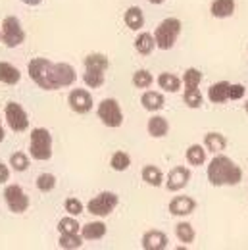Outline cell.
<instances>
[{
  "label": "cell",
  "mask_w": 248,
  "mask_h": 250,
  "mask_svg": "<svg viewBox=\"0 0 248 250\" xmlns=\"http://www.w3.org/2000/svg\"><path fill=\"white\" fill-rule=\"evenodd\" d=\"M208 181L214 187H235L243 181V169L225 154H214L208 166Z\"/></svg>",
  "instance_id": "cell-1"
},
{
  "label": "cell",
  "mask_w": 248,
  "mask_h": 250,
  "mask_svg": "<svg viewBox=\"0 0 248 250\" xmlns=\"http://www.w3.org/2000/svg\"><path fill=\"white\" fill-rule=\"evenodd\" d=\"M27 71L29 77L35 81L37 87H41L42 91H56L58 87V79H56V63L46 60V58H33L27 63Z\"/></svg>",
  "instance_id": "cell-2"
},
{
  "label": "cell",
  "mask_w": 248,
  "mask_h": 250,
  "mask_svg": "<svg viewBox=\"0 0 248 250\" xmlns=\"http://www.w3.org/2000/svg\"><path fill=\"white\" fill-rule=\"evenodd\" d=\"M181 29H183V23L181 20L177 18H165L154 31V41L156 46L160 50H171L181 35Z\"/></svg>",
  "instance_id": "cell-3"
},
{
  "label": "cell",
  "mask_w": 248,
  "mask_h": 250,
  "mask_svg": "<svg viewBox=\"0 0 248 250\" xmlns=\"http://www.w3.org/2000/svg\"><path fill=\"white\" fill-rule=\"evenodd\" d=\"M29 154L33 160L46 162L52 158V135L44 127H37L31 131L29 139Z\"/></svg>",
  "instance_id": "cell-4"
},
{
  "label": "cell",
  "mask_w": 248,
  "mask_h": 250,
  "mask_svg": "<svg viewBox=\"0 0 248 250\" xmlns=\"http://www.w3.org/2000/svg\"><path fill=\"white\" fill-rule=\"evenodd\" d=\"M118 204H120V196L112 190H104L89 200L87 210H89V214H93L96 218H106L116 210Z\"/></svg>",
  "instance_id": "cell-5"
},
{
  "label": "cell",
  "mask_w": 248,
  "mask_h": 250,
  "mask_svg": "<svg viewBox=\"0 0 248 250\" xmlns=\"http://www.w3.org/2000/svg\"><path fill=\"white\" fill-rule=\"evenodd\" d=\"M96 114H98V120L106 127H120L124 124V112H122V106L116 98H104L98 108H96Z\"/></svg>",
  "instance_id": "cell-6"
},
{
  "label": "cell",
  "mask_w": 248,
  "mask_h": 250,
  "mask_svg": "<svg viewBox=\"0 0 248 250\" xmlns=\"http://www.w3.org/2000/svg\"><path fill=\"white\" fill-rule=\"evenodd\" d=\"M0 29H2V42L8 48H16V46H21L25 42V31L21 27V21L16 16L4 18Z\"/></svg>",
  "instance_id": "cell-7"
},
{
  "label": "cell",
  "mask_w": 248,
  "mask_h": 250,
  "mask_svg": "<svg viewBox=\"0 0 248 250\" xmlns=\"http://www.w3.org/2000/svg\"><path fill=\"white\" fill-rule=\"evenodd\" d=\"M4 118H6V124L8 127L14 131V133H23L29 129V116L25 112V108L20 104V102H14L10 100L4 108Z\"/></svg>",
  "instance_id": "cell-8"
},
{
  "label": "cell",
  "mask_w": 248,
  "mask_h": 250,
  "mask_svg": "<svg viewBox=\"0 0 248 250\" xmlns=\"http://www.w3.org/2000/svg\"><path fill=\"white\" fill-rule=\"evenodd\" d=\"M4 200H6L8 210L14 212V214H23L31 206V200H29L27 192L20 185H8L4 188Z\"/></svg>",
  "instance_id": "cell-9"
},
{
  "label": "cell",
  "mask_w": 248,
  "mask_h": 250,
  "mask_svg": "<svg viewBox=\"0 0 248 250\" xmlns=\"http://www.w3.org/2000/svg\"><path fill=\"white\" fill-rule=\"evenodd\" d=\"M190 177H192V173H190L188 167L177 166V167H173V169L167 173V177L164 179V185H165V188H167L169 192H177V190H181V188H185L186 185H188Z\"/></svg>",
  "instance_id": "cell-10"
},
{
  "label": "cell",
  "mask_w": 248,
  "mask_h": 250,
  "mask_svg": "<svg viewBox=\"0 0 248 250\" xmlns=\"http://www.w3.org/2000/svg\"><path fill=\"white\" fill-rule=\"evenodd\" d=\"M67 104L75 114H89L93 110V96L85 89H73L67 96Z\"/></svg>",
  "instance_id": "cell-11"
},
{
  "label": "cell",
  "mask_w": 248,
  "mask_h": 250,
  "mask_svg": "<svg viewBox=\"0 0 248 250\" xmlns=\"http://www.w3.org/2000/svg\"><path fill=\"white\" fill-rule=\"evenodd\" d=\"M194 210H196V200L190 198V196H175L169 202V214L179 216V218L190 216Z\"/></svg>",
  "instance_id": "cell-12"
},
{
  "label": "cell",
  "mask_w": 248,
  "mask_h": 250,
  "mask_svg": "<svg viewBox=\"0 0 248 250\" xmlns=\"http://www.w3.org/2000/svg\"><path fill=\"white\" fill-rule=\"evenodd\" d=\"M167 245H169V239L164 231L152 229L143 235V249L145 250H164L167 249Z\"/></svg>",
  "instance_id": "cell-13"
},
{
  "label": "cell",
  "mask_w": 248,
  "mask_h": 250,
  "mask_svg": "<svg viewBox=\"0 0 248 250\" xmlns=\"http://www.w3.org/2000/svg\"><path fill=\"white\" fill-rule=\"evenodd\" d=\"M106 231H108V227L104 221H91L81 227V237H83V241H100V239H104Z\"/></svg>",
  "instance_id": "cell-14"
},
{
  "label": "cell",
  "mask_w": 248,
  "mask_h": 250,
  "mask_svg": "<svg viewBox=\"0 0 248 250\" xmlns=\"http://www.w3.org/2000/svg\"><path fill=\"white\" fill-rule=\"evenodd\" d=\"M141 104L148 112H160L165 106V98H164V94L158 93V91H146L141 96Z\"/></svg>",
  "instance_id": "cell-15"
},
{
  "label": "cell",
  "mask_w": 248,
  "mask_h": 250,
  "mask_svg": "<svg viewBox=\"0 0 248 250\" xmlns=\"http://www.w3.org/2000/svg\"><path fill=\"white\" fill-rule=\"evenodd\" d=\"M124 20H125V25H127L131 31H139V29L145 27V14H143V10H141L139 6L127 8Z\"/></svg>",
  "instance_id": "cell-16"
},
{
  "label": "cell",
  "mask_w": 248,
  "mask_h": 250,
  "mask_svg": "<svg viewBox=\"0 0 248 250\" xmlns=\"http://www.w3.org/2000/svg\"><path fill=\"white\" fill-rule=\"evenodd\" d=\"M146 129H148V135L152 139H164L169 133V122L165 118H162V116H152L148 120Z\"/></svg>",
  "instance_id": "cell-17"
},
{
  "label": "cell",
  "mask_w": 248,
  "mask_h": 250,
  "mask_svg": "<svg viewBox=\"0 0 248 250\" xmlns=\"http://www.w3.org/2000/svg\"><path fill=\"white\" fill-rule=\"evenodd\" d=\"M75 77H77V73H75V69H73L71 63H65V62L56 63V79H58V87L60 89L73 85Z\"/></svg>",
  "instance_id": "cell-18"
},
{
  "label": "cell",
  "mask_w": 248,
  "mask_h": 250,
  "mask_svg": "<svg viewBox=\"0 0 248 250\" xmlns=\"http://www.w3.org/2000/svg\"><path fill=\"white\" fill-rule=\"evenodd\" d=\"M210 14L217 20L231 18L235 14V0H214L210 6Z\"/></svg>",
  "instance_id": "cell-19"
},
{
  "label": "cell",
  "mask_w": 248,
  "mask_h": 250,
  "mask_svg": "<svg viewBox=\"0 0 248 250\" xmlns=\"http://www.w3.org/2000/svg\"><path fill=\"white\" fill-rule=\"evenodd\" d=\"M21 81V71L8 62H0V83L4 85H18Z\"/></svg>",
  "instance_id": "cell-20"
},
{
  "label": "cell",
  "mask_w": 248,
  "mask_h": 250,
  "mask_svg": "<svg viewBox=\"0 0 248 250\" xmlns=\"http://www.w3.org/2000/svg\"><path fill=\"white\" fill-rule=\"evenodd\" d=\"M229 85L227 81H219V83H214L210 89H208V98L212 104H223L229 100Z\"/></svg>",
  "instance_id": "cell-21"
},
{
  "label": "cell",
  "mask_w": 248,
  "mask_h": 250,
  "mask_svg": "<svg viewBox=\"0 0 248 250\" xmlns=\"http://www.w3.org/2000/svg\"><path fill=\"white\" fill-rule=\"evenodd\" d=\"M225 146H227V139L221 135V133H208L206 137H204V148H206V152H214V154H219V152H223L225 150Z\"/></svg>",
  "instance_id": "cell-22"
},
{
  "label": "cell",
  "mask_w": 248,
  "mask_h": 250,
  "mask_svg": "<svg viewBox=\"0 0 248 250\" xmlns=\"http://www.w3.org/2000/svg\"><path fill=\"white\" fill-rule=\"evenodd\" d=\"M158 85L160 89H164L165 93H177L181 89V79L169 71H164L158 75Z\"/></svg>",
  "instance_id": "cell-23"
},
{
  "label": "cell",
  "mask_w": 248,
  "mask_h": 250,
  "mask_svg": "<svg viewBox=\"0 0 248 250\" xmlns=\"http://www.w3.org/2000/svg\"><path fill=\"white\" fill-rule=\"evenodd\" d=\"M154 46H156L154 35H150V33H139V35H137V39H135V48H137L139 54L148 56V54L154 50Z\"/></svg>",
  "instance_id": "cell-24"
},
{
  "label": "cell",
  "mask_w": 248,
  "mask_h": 250,
  "mask_svg": "<svg viewBox=\"0 0 248 250\" xmlns=\"http://www.w3.org/2000/svg\"><path fill=\"white\" fill-rule=\"evenodd\" d=\"M143 181L150 187H160V185H164V173L156 166H145L143 167Z\"/></svg>",
  "instance_id": "cell-25"
},
{
  "label": "cell",
  "mask_w": 248,
  "mask_h": 250,
  "mask_svg": "<svg viewBox=\"0 0 248 250\" xmlns=\"http://www.w3.org/2000/svg\"><path fill=\"white\" fill-rule=\"evenodd\" d=\"M58 247L65 250H75L83 247V237L79 233H60Z\"/></svg>",
  "instance_id": "cell-26"
},
{
  "label": "cell",
  "mask_w": 248,
  "mask_h": 250,
  "mask_svg": "<svg viewBox=\"0 0 248 250\" xmlns=\"http://www.w3.org/2000/svg\"><path fill=\"white\" fill-rule=\"evenodd\" d=\"M175 235H177V239H179L181 243H185V245L194 243V239H196L194 227H192L188 221H179V223L175 225Z\"/></svg>",
  "instance_id": "cell-27"
},
{
  "label": "cell",
  "mask_w": 248,
  "mask_h": 250,
  "mask_svg": "<svg viewBox=\"0 0 248 250\" xmlns=\"http://www.w3.org/2000/svg\"><path fill=\"white\" fill-rule=\"evenodd\" d=\"M83 63H85V69H100V71H106V69L110 67V60H108L104 54H100V52L89 54Z\"/></svg>",
  "instance_id": "cell-28"
},
{
  "label": "cell",
  "mask_w": 248,
  "mask_h": 250,
  "mask_svg": "<svg viewBox=\"0 0 248 250\" xmlns=\"http://www.w3.org/2000/svg\"><path fill=\"white\" fill-rule=\"evenodd\" d=\"M83 81L89 89H100L104 85L106 77H104V71H100V69H85Z\"/></svg>",
  "instance_id": "cell-29"
},
{
  "label": "cell",
  "mask_w": 248,
  "mask_h": 250,
  "mask_svg": "<svg viewBox=\"0 0 248 250\" xmlns=\"http://www.w3.org/2000/svg\"><path fill=\"white\" fill-rule=\"evenodd\" d=\"M186 162L190 166H202L206 164V148L200 145H190L186 148Z\"/></svg>",
  "instance_id": "cell-30"
},
{
  "label": "cell",
  "mask_w": 248,
  "mask_h": 250,
  "mask_svg": "<svg viewBox=\"0 0 248 250\" xmlns=\"http://www.w3.org/2000/svg\"><path fill=\"white\" fill-rule=\"evenodd\" d=\"M110 166L114 171H127L129 166H131V156L124 152V150H118L112 154V160H110Z\"/></svg>",
  "instance_id": "cell-31"
},
{
  "label": "cell",
  "mask_w": 248,
  "mask_h": 250,
  "mask_svg": "<svg viewBox=\"0 0 248 250\" xmlns=\"http://www.w3.org/2000/svg\"><path fill=\"white\" fill-rule=\"evenodd\" d=\"M152 81H154V77H152V73L148 69H137L133 73V85L137 89H148L152 85Z\"/></svg>",
  "instance_id": "cell-32"
},
{
  "label": "cell",
  "mask_w": 248,
  "mask_h": 250,
  "mask_svg": "<svg viewBox=\"0 0 248 250\" xmlns=\"http://www.w3.org/2000/svg\"><path fill=\"white\" fill-rule=\"evenodd\" d=\"M10 166H12L14 171L23 173V171H27V167H29V156H27L25 152H14V154L10 156Z\"/></svg>",
  "instance_id": "cell-33"
},
{
  "label": "cell",
  "mask_w": 248,
  "mask_h": 250,
  "mask_svg": "<svg viewBox=\"0 0 248 250\" xmlns=\"http://www.w3.org/2000/svg\"><path fill=\"white\" fill-rule=\"evenodd\" d=\"M200 81H202V71L196 67H188L183 75V83L186 89H198Z\"/></svg>",
  "instance_id": "cell-34"
},
{
  "label": "cell",
  "mask_w": 248,
  "mask_h": 250,
  "mask_svg": "<svg viewBox=\"0 0 248 250\" xmlns=\"http://www.w3.org/2000/svg\"><path fill=\"white\" fill-rule=\"evenodd\" d=\"M37 188H39L41 192H50V190H54V188H56V175H52V173H41V175L37 177Z\"/></svg>",
  "instance_id": "cell-35"
},
{
  "label": "cell",
  "mask_w": 248,
  "mask_h": 250,
  "mask_svg": "<svg viewBox=\"0 0 248 250\" xmlns=\"http://www.w3.org/2000/svg\"><path fill=\"white\" fill-rule=\"evenodd\" d=\"M183 102H185L188 108L196 110V108H200V106H202L204 98H202V94H200L198 89H186L185 94H183Z\"/></svg>",
  "instance_id": "cell-36"
},
{
  "label": "cell",
  "mask_w": 248,
  "mask_h": 250,
  "mask_svg": "<svg viewBox=\"0 0 248 250\" xmlns=\"http://www.w3.org/2000/svg\"><path fill=\"white\" fill-rule=\"evenodd\" d=\"M63 208H65V212L69 214V216H81L83 212H85V206H83V202L79 200V198H73V196H69V198H65V202H63Z\"/></svg>",
  "instance_id": "cell-37"
},
{
  "label": "cell",
  "mask_w": 248,
  "mask_h": 250,
  "mask_svg": "<svg viewBox=\"0 0 248 250\" xmlns=\"http://www.w3.org/2000/svg\"><path fill=\"white\" fill-rule=\"evenodd\" d=\"M81 225L77 223V219L73 216H67V218H62L58 221V231L60 233H79Z\"/></svg>",
  "instance_id": "cell-38"
},
{
  "label": "cell",
  "mask_w": 248,
  "mask_h": 250,
  "mask_svg": "<svg viewBox=\"0 0 248 250\" xmlns=\"http://www.w3.org/2000/svg\"><path fill=\"white\" fill-rule=\"evenodd\" d=\"M245 96V85H229V100H241Z\"/></svg>",
  "instance_id": "cell-39"
},
{
  "label": "cell",
  "mask_w": 248,
  "mask_h": 250,
  "mask_svg": "<svg viewBox=\"0 0 248 250\" xmlns=\"http://www.w3.org/2000/svg\"><path fill=\"white\" fill-rule=\"evenodd\" d=\"M8 179H10V167L0 162V185H4Z\"/></svg>",
  "instance_id": "cell-40"
},
{
  "label": "cell",
  "mask_w": 248,
  "mask_h": 250,
  "mask_svg": "<svg viewBox=\"0 0 248 250\" xmlns=\"http://www.w3.org/2000/svg\"><path fill=\"white\" fill-rule=\"evenodd\" d=\"M21 2H23L25 6H39L42 0H21Z\"/></svg>",
  "instance_id": "cell-41"
},
{
  "label": "cell",
  "mask_w": 248,
  "mask_h": 250,
  "mask_svg": "<svg viewBox=\"0 0 248 250\" xmlns=\"http://www.w3.org/2000/svg\"><path fill=\"white\" fill-rule=\"evenodd\" d=\"M6 139V131H4V127H2V122H0V143Z\"/></svg>",
  "instance_id": "cell-42"
},
{
  "label": "cell",
  "mask_w": 248,
  "mask_h": 250,
  "mask_svg": "<svg viewBox=\"0 0 248 250\" xmlns=\"http://www.w3.org/2000/svg\"><path fill=\"white\" fill-rule=\"evenodd\" d=\"M148 2H150V4H154V6H160V4H164L165 0H148Z\"/></svg>",
  "instance_id": "cell-43"
},
{
  "label": "cell",
  "mask_w": 248,
  "mask_h": 250,
  "mask_svg": "<svg viewBox=\"0 0 248 250\" xmlns=\"http://www.w3.org/2000/svg\"><path fill=\"white\" fill-rule=\"evenodd\" d=\"M245 110H247V114H248V100H247V104H245Z\"/></svg>",
  "instance_id": "cell-44"
},
{
  "label": "cell",
  "mask_w": 248,
  "mask_h": 250,
  "mask_svg": "<svg viewBox=\"0 0 248 250\" xmlns=\"http://www.w3.org/2000/svg\"><path fill=\"white\" fill-rule=\"evenodd\" d=\"M0 41H2V29H0Z\"/></svg>",
  "instance_id": "cell-45"
}]
</instances>
